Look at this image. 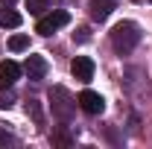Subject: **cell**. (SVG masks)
<instances>
[{
	"label": "cell",
	"mask_w": 152,
	"mask_h": 149,
	"mask_svg": "<svg viewBox=\"0 0 152 149\" xmlns=\"http://www.w3.org/2000/svg\"><path fill=\"white\" fill-rule=\"evenodd\" d=\"M137 41H140V26H137L134 20H120L111 29V44H114V50H117L120 56L132 53L134 47H137Z\"/></svg>",
	"instance_id": "obj_1"
},
{
	"label": "cell",
	"mask_w": 152,
	"mask_h": 149,
	"mask_svg": "<svg viewBox=\"0 0 152 149\" xmlns=\"http://www.w3.org/2000/svg\"><path fill=\"white\" fill-rule=\"evenodd\" d=\"M50 108H53V117H58L61 123H67L76 111V99L70 96V91L64 85H53V91H50Z\"/></svg>",
	"instance_id": "obj_2"
},
{
	"label": "cell",
	"mask_w": 152,
	"mask_h": 149,
	"mask_svg": "<svg viewBox=\"0 0 152 149\" xmlns=\"http://www.w3.org/2000/svg\"><path fill=\"white\" fill-rule=\"evenodd\" d=\"M123 85H126V91L132 93V96H146L149 91V82H146V70L143 67H126V73H123Z\"/></svg>",
	"instance_id": "obj_3"
},
{
	"label": "cell",
	"mask_w": 152,
	"mask_h": 149,
	"mask_svg": "<svg viewBox=\"0 0 152 149\" xmlns=\"http://www.w3.org/2000/svg\"><path fill=\"white\" fill-rule=\"evenodd\" d=\"M67 20H70V15H67L64 9H56V12L44 15V18L35 23V32H41V35H53V32H56V29H61Z\"/></svg>",
	"instance_id": "obj_4"
},
{
	"label": "cell",
	"mask_w": 152,
	"mask_h": 149,
	"mask_svg": "<svg viewBox=\"0 0 152 149\" xmlns=\"http://www.w3.org/2000/svg\"><path fill=\"white\" fill-rule=\"evenodd\" d=\"M76 102H79V108H82V111H85V114H91V117H96V114H102V111H105V99H102V96H99L96 91H82Z\"/></svg>",
	"instance_id": "obj_5"
},
{
	"label": "cell",
	"mask_w": 152,
	"mask_h": 149,
	"mask_svg": "<svg viewBox=\"0 0 152 149\" xmlns=\"http://www.w3.org/2000/svg\"><path fill=\"white\" fill-rule=\"evenodd\" d=\"M23 73L29 76L32 82H41V79L47 76V58H44V56H26V61H23Z\"/></svg>",
	"instance_id": "obj_6"
},
{
	"label": "cell",
	"mask_w": 152,
	"mask_h": 149,
	"mask_svg": "<svg viewBox=\"0 0 152 149\" xmlns=\"http://www.w3.org/2000/svg\"><path fill=\"white\" fill-rule=\"evenodd\" d=\"M70 73H73L79 82H91V79H94V61L88 56H76L73 61H70Z\"/></svg>",
	"instance_id": "obj_7"
},
{
	"label": "cell",
	"mask_w": 152,
	"mask_h": 149,
	"mask_svg": "<svg viewBox=\"0 0 152 149\" xmlns=\"http://www.w3.org/2000/svg\"><path fill=\"white\" fill-rule=\"evenodd\" d=\"M18 76H20V67L12 61V58L0 61V85H3V88H12V85L18 82Z\"/></svg>",
	"instance_id": "obj_8"
},
{
	"label": "cell",
	"mask_w": 152,
	"mask_h": 149,
	"mask_svg": "<svg viewBox=\"0 0 152 149\" xmlns=\"http://www.w3.org/2000/svg\"><path fill=\"white\" fill-rule=\"evenodd\" d=\"M114 9H117L114 0H91V3H88V12H91V18H94V20H105Z\"/></svg>",
	"instance_id": "obj_9"
},
{
	"label": "cell",
	"mask_w": 152,
	"mask_h": 149,
	"mask_svg": "<svg viewBox=\"0 0 152 149\" xmlns=\"http://www.w3.org/2000/svg\"><path fill=\"white\" fill-rule=\"evenodd\" d=\"M20 20H23V18H20V12L9 9V6L0 12V26H3V29H18V26H20Z\"/></svg>",
	"instance_id": "obj_10"
},
{
	"label": "cell",
	"mask_w": 152,
	"mask_h": 149,
	"mask_svg": "<svg viewBox=\"0 0 152 149\" xmlns=\"http://www.w3.org/2000/svg\"><path fill=\"white\" fill-rule=\"evenodd\" d=\"M9 50H12V53H23V50H29V38L26 35H12L9 38Z\"/></svg>",
	"instance_id": "obj_11"
},
{
	"label": "cell",
	"mask_w": 152,
	"mask_h": 149,
	"mask_svg": "<svg viewBox=\"0 0 152 149\" xmlns=\"http://www.w3.org/2000/svg\"><path fill=\"white\" fill-rule=\"evenodd\" d=\"M50 3L53 0H26V9H29V15H44L50 9Z\"/></svg>",
	"instance_id": "obj_12"
},
{
	"label": "cell",
	"mask_w": 152,
	"mask_h": 149,
	"mask_svg": "<svg viewBox=\"0 0 152 149\" xmlns=\"http://www.w3.org/2000/svg\"><path fill=\"white\" fill-rule=\"evenodd\" d=\"M26 114H29V117H32L35 123H44V114H41V105H38L35 99H29V102H26Z\"/></svg>",
	"instance_id": "obj_13"
},
{
	"label": "cell",
	"mask_w": 152,
	"mask_h": 149,
	"mask_svg": "<svg viewBox=\"0 0 152 149\" xmlns=\"http://www.w3.org/2000/svg\"><path fill=\"white\" fill-rule=\"evenodd\" d=\"M15 105V93L12 91H0V108H12Z\"/></svg>",
	"instance_id": "obj_14"
},
{
	"label": "cell",
	"mask_w": 152,
	"mask_h": 149,
	"mask_svg": "<svg viewBox=\"0 0 152 149\" xmlns=\"http://www.w3.org/2000/svg\"><path fill=\"white\" fill-rule=\"evenodd\" d=\"M18 140H15V134H9L6 129H0V146H15Z\"/></svg>",
	"instance_id": "obj_15"
},
{
	"label": "cell",
	"mask_w": 152,
	"mask_h": 149,
	"mask_svg": "<svg viewBox=\"0 0 152 149\" xmlns=\"http://www.w3.org/2000/svg\"><path fill=\"white\" fill-rule=\"evenodd\" d=\"M73 38H76V41H79V44H85V41L91 38V35H88V26H79V29H76V32H73Z\"/></svg>",
	"instance_id": "obj_16"
},
{
	"label": "cell",
	"mask_w": 152,
	"mask_h": 149,
	"mask_svg": "<svg viewBox=\"0 0 152 149\" xmlns=\"http://www.w3.org/2000/svg\"><path fill=\"white\" fill-rule=\"evenodd\" d=\"M53 143H58V146H67V143H70V137L58 131V134H53Z\"/></svg>",
	"instance_id": "obj_17"
}]
</instances>
